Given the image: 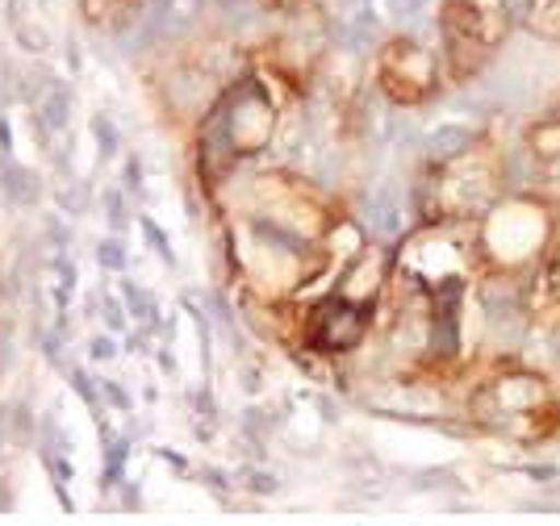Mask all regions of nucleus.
Masks as SVG:
<instances>
[{"mask_svg":"<svg viewBox=\"0 0 560 526\" xmlns=\"http://www.w3.org/2000/svg\"><path fill=\"white\" fill-rule=\"evenodd\" d=\"M206 0H151V17H147V30L155 38H172V34H185L188 25L201 17Z\"/></svg>","mask_w":560,"mask_h":526,"instance_id":"1","label":"nucleus"},{"mask_svg":"<svg viewBox=\"0 0 560 526\" xmlns=\"http://www.w3.org/2000/svg\"><path fill=\"white\" fill-rule=\"evenodd\" d=\"M360 322H364V314L348 309L343 301H330L327 309L318 314V343L330 347V351H343V347L360 339Z\"/></svg>","mask_w":560,"mask_h":526,"instance_id":"2","label":"nucleus"},{"mask_svg":"<svg viewBox=\"0 0 560 526\" xmlns=\"http://www.w3.org/2000/svg\"><path fill=\"white\" fill-rule=\"evenodd\" d=\"M0 184H4L9 201H18V206H34L38 192H43L38 176H34L30 167H18V163H4V167H0Z\"/></svg>","mask_w":560,"mask_h":526,"instance_id":"3","label":"nucleus"},{"mask_svg":"<svg viewBox=\"0 0 560 526\" xmlns=\"http://www.w3.org/2000/svg\"><path fill=\"white\" fill-rule=\"evenodd\" d=\"M38 114H43V126H50V130H68L71 126V96L68 89H59V84H47V92H43V101H38Z\"/></svg>","mask_w":560,"mask_h":526,"instance_id":"4","label":"nucleus"},{"mask_svg":"<svg viewBox=\"0 0 560 526\" xmlns=\"http://www.w3.org/2000/svg\"><path fill=\"white\" fill-rule=\"evenodd\" d=\"M468 142V130H456V126H440L435 135L422 142V155L431 163H444V160H456V151Z\"/></svg>","mask_w":560,"mask_h":526,"instance_id":"5","label":"nucleus"},{"mask_svg":"<svg viewBox=\"0 0 560 526\" xmlns=\"http://www.w3.org/2000/svg\"><path fill=\"white\" fill-rule=\"evenodd\" d=\"M369 222H373V230L385 234V238H394L397 230H401V206H397L394 192H381L373 206H369Z\"/></svg>","mask_w":560,"mask_h":526,"instance_id":"6","label":"nucleus"},{"mask_svg":"<svg viewBox=\"0 0 560 526\" xmlns=\"http://www.w3.org/2000/svg\"><path fill=\"white\" fill-rule=\"evenodd\" d=\"M9 418H13V426H9V439H18V443L34 439V413H30V406H13V410H9Z\"/></svg>","mask_w":560,"mask_h":526,"instance_id":"7","label":"nucleus"},{"mask_svg":"<svg viewBox=\"0 0 560 526\" xmlns=\"http://www.w3.org/2000/svg\"><path fill=\"white\" fill-rule=\"evenodd\" d=\"M101 264H105V268H109V272H121V268H126V247H121V243H114V238H109V243H101Z\"/></svg>","mask_w":560,"mask_h":526,"instance_id":"8","label":"nucleus"},{"mask_svg":"<svg viewBox=\"0 0 560 526\" xmlns=\"http://www.w3.org/2000/svg\"><path fill=\"white\" fill-rule=\"evenodd\" d=\"M422 4H427V0H385L389 17H397V22H410L415 13H422Z\"/></svg>","mask_w":560,"mask_h":526,"instance_id":"9","label":"nucleus"},{"mask_svg":"<svg viewBox=\"0 0 560 526\" xmlns=\"http://www.w3.org/2000/svg\"><path fill=\"white\" fill-rule=\"evenodd\" d=\"M121 293H126V301H130V309H135V314H151V301L142 297V289H135V284H126Z\"/></svg>","mask_w":560,"mask_h":526,"instance_id":"10","label":"nucleus"},{"mask_svg":"<svg viewBox=\"0 0 560 526\" xmlns=\"http://www.w3.org/2000/svg\"><path fill=\"white\" fill-rule=\"evenodd\" d=\"M93 135L101 138V147H105V151H114V130H109V121H105V117H96L93 121Z\"/></svg>","mask_w":560,"mask_h":526,"instance_id":"11","label":"nucleus"},{"mask_svg":"<svg viewBox=\"0 0 560 526\" xmlns=\"http://www.w3.org/2000/svg\"><path fill=\"white\" fill-rule=\"evenodd\" d=\"M105 393H109V406H121V410L130 406V397H126V389H121V385H105Z\"/></svg>","mask_w":560,"mask_h":526,"instance_id":"12","label":"nucleus"},{"mask_svg":"<svg viewBox=\"0 0 560 526\" xmlns=\"http://www.w3.org/2000/svg\"><path fill=\"white\" fill-rule=\"evenodd\" d=\"M93 355L109 360V355H114V343H109V339H93Z\"/></svg>","mask_w":560,"mask_h":526,"instance_id":"13","label":"nucleus"},{"mask_svg":"<svg viewBox=\"0 0 560 526\" xmlns=\"http://www.w3.org/2000/svg\"><path fill=\"white\" fill-rule=\"evenodd\" d=\"M121 218H126V206H121V201H117V197H109V222H121Z\"/></svg>","mask_w":560,"mask_h":526,"instance_id":"14","label":"nucleus"},{"mask_svg":"<svg viewBox=\"0 0 560 526\" xmlns=\"http://www.w3.org/2000/svg\"><path fill=\"white\" fill-rule=\"evenodd\" d=\"M4 422H9V406H0V447H4V439H9V426H4Z\"/></svg>","mask_w":560,"mask_h":526,"instance_id":"15","label":"nucleus"},{"mask_svg":"<svg viewBox=\"0 0 560 526\" xmlns=\"http://www.w3.org/2000/svg\"><path fill=\"white\" fill-rule=\"evenodd\" d=\"M4 147H9V135H4V126H0V151H4Z\"/></svg>","mask_w":560,"mask_h":526,"instance_id":"16","label":"nucleus"},{"mask_svg":"<svg viewBox=\"0 0 560 526\" xmlns=\"http://www.w3.org/2000/svg\"><path fill=\"white\" fill-rule=\"evenodd\" d=\"M343 4H348V9H355V4H360V0H343Z\"/></svg>","mask_w":560,"mask_h":526,"instance_id":"17","label":"nucleus"}]
</instances>
